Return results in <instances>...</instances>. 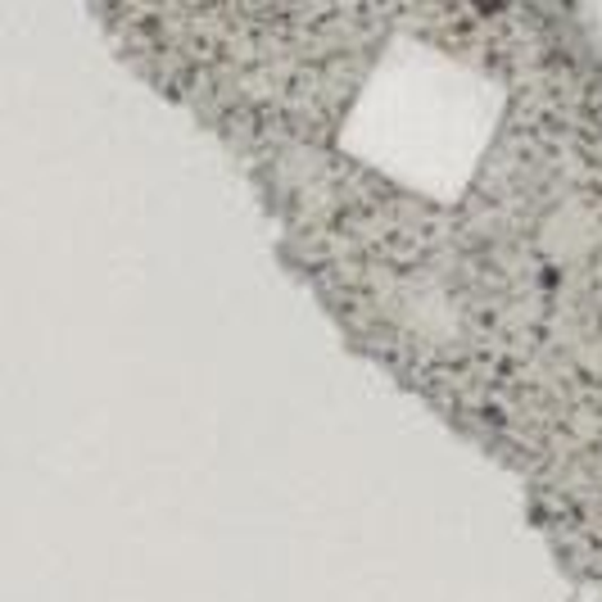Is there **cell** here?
<instances>
[{
  "instance_id": "1",
  "label": "cell",
  "mask_w": 602,
  "mask_h": 602,
  "mask_svg": "<svg viewBox=\"0 0 602 602\" xmlns=\"http://www.w3.org/2000/svg\"><path fill=\"white\" fill-rule=\"evenodd\" d=\"M593 240V227L584 223V214H575V209H566V214H557L553 223H549V245H553V254H575V249H584Z\"/></svg>"
}]
</instances>
